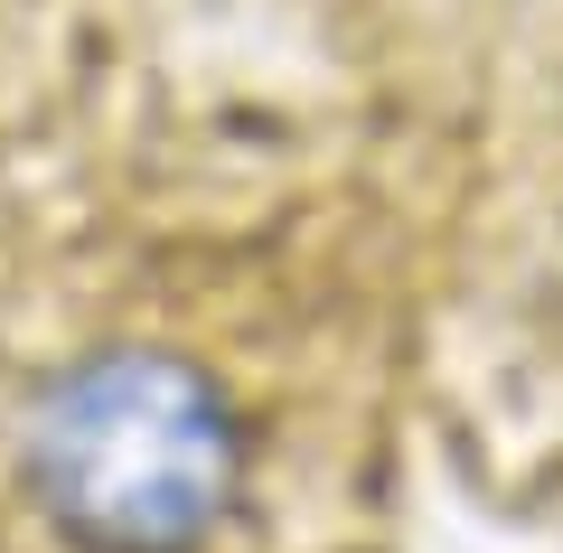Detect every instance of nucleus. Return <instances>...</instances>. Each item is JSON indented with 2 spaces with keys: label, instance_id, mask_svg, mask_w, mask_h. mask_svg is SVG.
Here are the masks:
<instances>
[{
  "label": "nucleus",
  "instance_id": "f257e3e1",
  "mask_svg": "<svg viewBox=\"0 0 563 553\" xmlns=\"http://www.w3.org/2000/svg\"><path fill=\"white\" fill-rule=\"evenodd\" d=\"M20 469L76 553H207L244 497V422L198 356L122 338L38 385Z\"/></svg>",
  "mask_w": 563,
  "mask_h": 553
}]
</instances>
